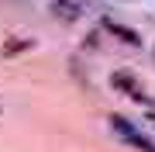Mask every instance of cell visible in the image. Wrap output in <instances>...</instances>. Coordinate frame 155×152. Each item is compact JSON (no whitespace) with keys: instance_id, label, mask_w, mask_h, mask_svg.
Masks as SVG:
<instances>
[{"instance_id":"2","label":"cell","mask_w":155,"mask_h":152,"mask_svg":"<svg viewBox=\"0 0 155 152\" xmlns=\"http://www.w3.org/2000/svg\"><path fill=\"white\" fill-rule=\"evenodd\" d=\"M52 11H55V14L62 17V21H76L83 7H79L76 0H55V4H52Z\"/></svg>"},{"instance_id":"1","label":"cell","mask_w":155,"mask_h":152,"mask_svg":"<svg viewBox=\"0 0 155 152\" xmlns=\"http://www.w3.org/2000/svg\"><path fill=\"white\" fill-rule=\"evenodd\" d=\"M110 124L117 128V135H121V138L127 142V145H134V149H141V152H155V145H152V142L145 138V135H141V131L134 128V124L127 121V118H121V114H114V118H110Z\"/></svg>"},{"instance_id":"3","label":"cell","mask_w":155,"mask_h":152,"mask_svg":"<svg viewBox=\"0 0 155 152\" xmlns=\"http://www.w3.org/2000/svg\"><path fill=\"white\" fill-rule=\"evenodd\" d=\"M114 86H121V90H124V93H131V97H145V93H141V86L134 83L127 73H114Z\"/></svg>"}]
</instances>
